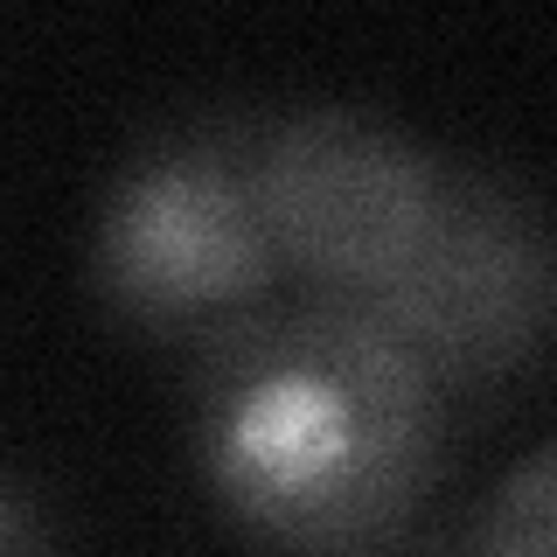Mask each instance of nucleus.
Here are the masks:
<instances>
[{
    "mask_svg": "<svg viewBox=\"0 0 557 557\" xmlns=\"http://www.w3.org/2000/svg\"><path fill=\"white\" fill-rule=\"evenodd\" d=\"M91 278L139 327H216L265 307L278 251L258 209V126H188L133 153L104 188Z\"/></svg>",
    "mask_w": 557,
    "mask_h": 557,
    "instance_id": "f03ea898",
    "label": "nucleus"
},
{
    "mask_svg": "<svg viewBox=\"0 0 557 557\" xmlns=\"http://www.w3.org/2000/svg\"><path fill=\"white\" fill-rule=\"evenodd\" d=\"M467 557H557V440L502 474Z\"/></svg>",
    "mask_w": 557,
    "mask_h": 557,
    "instance_id": "39448f33",
    "label": "nucleus"
},
{
    "mask_svg": "<svg viewBox=\"0 0 557 557\" xmlns=\"http://www.w3.org/2000/svg\"><path fill=\"white\" fill-rule=\"evenodd\" d=\"M342 307L376 321L440 391L516 376L557 342V216L509 174L446 168L418 258Z\"/></svg>",
    "mask_w": 557,
    "mask_h": 557,
    "instance_id": "7ed1b4c3",
    "label": "nucleus"
},
{
    "mask_svg": "<svg viewBox=\"0 0 557 557\" xmlns=\"http://www.w3.org/2000/svg\"><path fill=\"white\" fill-rule=\"evenodd\" d=\"M440 383L356 307L300 293L202 327L196 460L278 557H376L440 474Z\"/></svg>",
    "mask_w": 557,
    "mask_h": 557,
    "instance_id": "f257e3e1",
    "label": "nucleus"
},
{
    "mask_svg": "<svg viewBox=\"0 0 557 557\" xmlns=\"http://www.w3.org/2000/svg\"><path fill=\"white\" fill-rule=\"evenodd\" d=\"M0 557H42V530L8 481H0Z\"/></svg>",
    "mask_w": 557,
    "mask_h": 557,
    "instance_id": "423d86ee",
    "label": "nucleus"
},
{
    "mask_svg": "<svg viewBox=\"0 0 557 557\" xmlns=\"http://www.w3.org/2000/svg\"><path fill=\"white\" fill-rule=\"evenodd\" d=\"M446 161L356 104H307L258 133V209L278 265L348 300L397 278L440 216Z\"/></svg>",
    "mask_w": 557,
    "mask_h": 557,
    "instance_id": "20e7f679",
    "label": "nucleus"
}]
</instances>
